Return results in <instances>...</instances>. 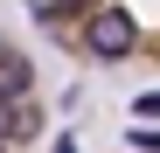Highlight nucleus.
Here are the masks:
<instances>
[{"instance_id": "f257e3e1", "label": "nucleus", "mask_w": 160, "mask_h": 153, "mask_svg": "<svg viewBox=\"0 0 160 153\" xmlns=\"http://www.w3.org/2000/svg\"><path fill=\"white\" fill-rule=\"evenodd\" d=\"M42 35L84 63L160 70V0H42Z\"/></svg>"}, {"instance_id": "f03ea898", "label": "nucleus", "mask_w": 160, "mask_h": 153, "mask_svg": "<svg viewBox=\"0 0 160 153\" xmlns=\"http://www.w3.org/2000/svg\"><path fill=\"white\" fill-rule=\"evenodd\" d=\"M42 139V76L28 49L0 35V153H28Z\"/></svg>"}]
</instances>
